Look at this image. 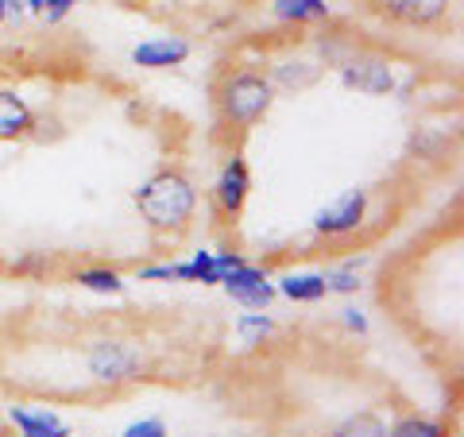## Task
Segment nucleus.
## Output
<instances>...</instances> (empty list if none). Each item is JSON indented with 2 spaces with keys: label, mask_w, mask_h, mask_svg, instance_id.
I'll use <instances>...</instances> for the list:
<instances>
[{
  "label": "nucleus",
  "mask_w": 464,
  "mask_h": 437,
  "mask_svg": "<svg viewBox=\"0 0 464 437\" xmlns=\"http://www.w3.org/2000/svg\"><path fill=\"white\" fill-rule=\"evenodd\" d=\"M275 105V85L264 70H228L217 85V112L232 132H252L259 121H267Z\"/></svg>",
  "instance_id": "f03ea898"
},
{
  "label": "nucleus",
  "mask_w": 464,
  "mask_h": 437,
  "mask_svg": "<svg viewBox=\"0 0 464 437\" xmlns=\"http://www.w3.org/2000/svg\"><path fill=\"white\" fill-rule=\"evenodd\" d=\"M32 132H35V112L27 105V97L20 90L0 85V143L27 140Z\"/></svg>",
  "instance_id": "9d476101"
},
{
  "label": "nucleus",
  "mask_w": 464,
  "mask_h": 437,
  "mask_svg": "<svg viewBox=\"0 0 464 437\" xmlns=\"http://www.w3.org/2000/svg\"><path fill=\"white\" fill-rule=\"evenodd\" d=\"M341 325L353 333V337H368V333H372V322H368V314L360 310V306H344V310H341Z\"/></svg>",
  "instance_id": "4be33fe9"
},
{
  "label": "nucleus",
  "mask_w": 464,
  "mask_h": 437,
  "mask_svg": "<svg viewBox=\"0 0 464 437\" xmlns=\"http://www.w3.org/2000/svg\"><path fill=\"white\" fill-rule=\"evenodd\" d=\"M368 209H372V194L364 186H348V190H341L310 217V228H314V237H322V240H344L364 228Z\"/></svg>",
  "instance_id": "20e7f679"
},
{
  "label": "nucleus",
  "mask_w": 464,
  "mask_h": 437,
  "mask_svg": "<svg viewBox=\"0 0 464 437\" xmlns=\"http://www.w3.org/2000/svg\"><path fill=\"white\" fill-rule=\"evenodd\" d=\"M8 426L16 430V437H74V426H70L54 406L12 403L8 406Z\"/></svg>",
  "instance_id": "1a4fd4ad"
},
{
  "label": "nucleus",
  "mask_w": 464,
  "mask_h": 437,
  "mask_svg": "<svg viewBox=\"0 0 464 437\" xmlns=\"http://www.w3.org/2000/svg\"><path fill=\"white\" fill-rule=\"evenodd\" d=\"M27 8H32V0H5V20L16 24L20 16H27Z\"/></svg>",
  "instance_id": "5701e85b"
},
{
  "label": "nucleus",
  "mask_w": 464,
  "mask_h": 437,
  "mask_svg": "<svg viewBox=\"0 0 464 437\" xmlns=\"http://www.w3.org/2000/svg\"><path fill=\"white\" fill-rule=\"evenodd\" d=\"M271 16L286 27H306L329 20V5L325 0H271Z\"/></svg>",
  "instance_id": "4468645a"
},
{
  "label": "nucleus",
  "mask_w": 464,
  "mask_h": 437,
  "mask_svg": "<svg viewBox=\"0 0 464 437\" xmlns=\"http://www.w3.org/2000/svg\"><path fill=\"white\" fill-rule=\"evenodd\" d=\"M368 259L364 256H353V259H341V264H333L322 271L325 279V295H337V298H353L360 295V286H364V279H360V267H364Z\"/></svg>",
  "instance_id": "2eb2a0df"
},
{
  "label": "nucleus",
  "mask_w": 464,
  "mask_h": 437,
  "mask_svg": "<svg viewBox=\"0 0 464 437\" xmlns=\"http://www.w3.org/2000/svg\"><path fill=\"white\" fill-rule=\"evenodd\" d=\"M85 368H90L97 384L116 391V387L140 384L143 375H148V356L128 337H97L85 345Z\"/></svg>",
  "instance_id": "7ed1b4c3"
},
{
  "label": "nucleus",
  "mask_w": 464,
  "mask_h": 437,
  "mask_svg": "<svg viewBox=\"0 0 464 437\" xmlns=\"http://www.w3.org/2000/svg\"><path fill=\"white\" fill-rule=\"evenodd\" d=\"M337 78L344 90H356L364 97H391L399 90V66L375 51H353L337 66Z\"/></svg>",
  "instance_id": "39448f33"
},
{
  "label": "nucleus",
  "mask_w": 464,
  "mask_h": 437,
  "mask_svg": "<svg viewBox=\"0 0 464 437\" xmlns=\"http://www.w3.org/2000/svg\"><path fill=\"white\" fill-rule=\"evenodd\" d=\"M121 437H170V426H167V418L148 414V418L128 422V426L121 430Z\"/></svg>",
  "instance_id": "412c9836"
},
{
  "label": "nucleus",
  "mask_w": 464,
  "mask_h": 437,
  "mask_svg": "<svg viewBox=\"0 0 464 437\" xmlns=\"http://www.w3.org/2000/svg\"><path fill=\"white\" fill-rule=\"evenodd\" d=\"M322 63L317 58H306V54H298V58H286V63H279L267 74V82L275 85V93H298V90H310V85L322 78Z\"/></svg>",
  "instance_id": "f8f14e48"
},
{
  "label": "nucleus",
  "mask_w": 464,
  "mask_h": 437,
  "mask_svg": "<svg viewBox=\"0 0 464 437\" xmlns=\"http://www.w3.org/2000/svg\"><path fill=\"white\" fill-rule=\"evenodd\" d=\"M221 290L240 306V310H252V314H267L275 306V298H279L275 279L259 264H248V259H240L237 267L221 275Z\"/></svg>",
  "instance_id": "423d86ee"
},
{
  "label": "nucleus",
  "mask_w": 464,
  "mask_h": 437,
  "mask_svg": "<svg viewBox=\"0 0 464 437\" xmlns=\"http://www.w3.org/2000/svg\"><path fill=\"white\" fill-rule=\"evenodd\" d=\"M387 437H453V426L445 418H433V414H399L395 422L387 426Z\"/></svg>",
  "instance_id": "dca6fc26"
},
{
  "label": "nucleus",
  "mask_w": 464,
  "mask_h": 437,
  "mask_svg": "<svg viewBox=\"0 0 464 437\" xmlns=\"http://www.w3.org/2000/svg\"><path fill=\"white\" fill-rule=\"evenodd\" d=\"M190 54H194V43L186 35H151V39H140L136 47L128 51L132 66H140V70H174Z\"/></svg>",
  "instance_id": "6e6552de"
},
{
  "label": "nucleus",
  "mask_w": 464,
  "mask_h": 437,
  "mask_svg": "<svg viewBox=\"0 0 464 437\" xmlns=\"http://www.w3.org/2000/svg\"><path fill=\"white\" fill-rule=\"evenodd\" d=\"M0 24H8V20H5V0H0Z\"/></svg>",
  "instance_id": "b1692460"
},
{
  "label": "nucleus",
  "mask_w": 464,
  "mask_h": 437,
  "mask_svg": "<svg viewBox=\"0 0 464 437\" xmlns=\"http://www.w3.org/2000/svg\"><path fill=\"white\" fill-rule=\"evenodd\" d=\"M74 286L90 290V295H101V298H121L128 290L124 275L116 267H78L74 271Z\"/></svg>",
  "instance_id": "f3484780"
},
{
  "label": "nucleus",
  "mask_w": 464,
  "mask_h": 437,
  "mask_svg": "<svg viewBox=\"0 0 464 437\" xmlns=\"http://www.w3.org/2000/svg\"><path fill=\"white\" fill-rule=\"evenodd\" d=\"M325 437H387V422L375 411H356V414H344L341 422H333Z\"/></svg>",
  "instance_id": "a211bd4d"
},
{
  "label": "nucleus",
  "mask_w": 464,
  "mask_h": 437,
  "mask_svg": "<svg viewBox=\"0 0 464 437\" xmlns=\"http://www.w3.org/2000/svg\"><path fill=\"white\" fill-rule=\"evenodd\" d=\"M132 206L148 228L179 237V232L190 228L194 213H198V186L186 170L163 167L132 190Z\"/></svg>",
  "instance_id": "f257e3e1"
},
{
  "label": "nucleus",
  "mask_w": 464,
  "mask_h": 437,
  "mask_svg": "<svg viewBox=\"0 0 464 437\" xmlns=\"http://www.w3.org/2000/svg\"><path fill=\"white\" fill-rule=\"evenodd\" d=\"M453 0H383V16L402 27H433L449 16Z\"/></svg>",
  "instance_id": "9b49d317"
},
{
  "label": "nucleus",
  "mask_w": 464,
  "mask_h": 437,
  "mask_svg": "<svg viewBox=\"0 0 464 437\" xmlns=\"http://www.w3.org/2000/svg\"><path fill=\"white\" fill-rule=\"evenodd\" d=\"M275 290H279V298L295 302V306H317L329 298L322 271H283L279 279H275Z\"/></svg>",
  "instance_id": "ddd939ff"
},
{
  "label": "nucleus",
  "mask_w": 464,
  "mask_h": 437,
  "mask_svg": "<svg viewBox=\"0 0 464 437\" xmlns=\"http://www.w3.org/2000/svg\"><path fill=\"white\" fill-rule=\"evenodd\" d=\"M232 333L240 337V345L256 348V345H264L271 333H275V317H271V314H252V310H244L237 322H232Z\"/></svg>",
  "instance_id": "6ab92c4d"
},
{
  "label": "nucleus",
  "mask_w": 464,
  "mask_h": 437,
  "mask_svg": "<svg viewBox=\"0 0 464 437\" xmlns=\"http://www.w3.org/2000/svg\"><path fill=\"white\" fill-rule=\"evenodd\" d=\"M248 198H252V170L240 151H232L213 179V209L221 213L225 221H237L244 206H248Z\"/></svg>",
  "instance_id": "0eeeda50"
},
{
  "label": "nucleus",
  "mask_w": 464,
  "mask_h": 437,
  "mask_svg": "<svg viewBox=\"0 0 464 437\" xmlns=\"http://www.w3.org/2000/svg\"><path fill=\"white\" fill-rule=\"evenodd\" d=\"M78 5H82V0H32L27 16H43L47 24H63Z\"/></svg>",
  "instance_id": "aec40b11"
}]
</instances>
